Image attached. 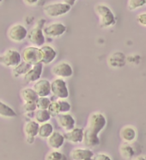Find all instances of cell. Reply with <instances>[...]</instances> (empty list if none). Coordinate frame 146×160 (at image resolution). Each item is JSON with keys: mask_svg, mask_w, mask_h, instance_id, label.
Instances as JSON below:
<instances>
[{"mask_svg": "<svg viewBox=\"0 0 146 160\" xmlns=\"http://www.w3.org/2000/svg\"><path fill=\"white\" fill-rule=\"evenodd\" d=\"M51 100L49 99L48 97H45V98H38L36 100L35 103H36V108L37 109H47L49 105L51 103Z\"/></svg>", "mask_w": 146, "mask_h": 160, "instance_id": "cell-30", "label": "cell"}, {"mask_svg": "<svg viewBox=\"0 0 146 160\" xmlns=\"http://www.w3.org/2000/svg\"><path fill=\"white\" fill-rule=\"evenodd\" d=\"M136 21L139 25L143 27H146V12L140 13L136 17Z\"/></svg>", "mask_w": 146, "mask_h": 160, "instance_id": "cell-34", "label": "cell"}, {"mask_svg": "<svg viewBox=\"0 0 146 160\" xmlns=\"http://www.w3.org/2000/svg\"><path fill=\"white\" fill-rule=\"evenodd\" d=\"M56 117H57V122L59 126L66 132L71 130L76 126V120L70 113L59 114Z\"/></svg>", "mask_w": 146, "mask_h": 160, "instance_id": "cell-12", "label": "cell"}, {"mask_svg": "<svg viewBox=\"0 0 146 160\" xmlns=\"http://www.w3.org/2000/svg\"><path fill=\"white\" fill-rule=\"evenodd\" d=\"M145 4L146 0H127V9L130 11H137Z\"/></svg>", "mask_w": 146, "mask_h": 160, "instance_id": "cell-29", "label": "cell"}, {"mask_svg": "<svg viewBox=\"0 0 146 160\" xmlns=\"http://www.w3.org/2000/svg\"><path fill=\"white\" fill-rule=\"evenodd\" d=\"M20 96L24 102H35L39 98L33 88L22 89L20 91Z\"/></svg>", "mask_w": 146, "mask_h": 160, "instance_id": "cell-23", "label": "cell"}, {"mask_svg": "<svg viewBox=\"0 0 146 160\" xmlns=\"http://www.w3.org/2000/svg\"><path fill=\"white\" fill-rule=\"evenodd\" d=\"M95 14L99 18V24L102 28H108L114 26L116 23V18L108 5L104 4H98L95 6Z\"/></svg>", "mask_w": 146, "mask_h": 160, "instance_id": "cell-1", "label": "cell"}, {"mask_svg": "<svg viewBox=\"0 0 146 160\" xmlns=\"http://www.w3.org/2000/svg\"><path fill=\"white\" fill-rule=\"evenodd\" d=\"M52 73L58 78H68L72 76L73 69L71 66L66 61L57 63L52 68Z\"/></svg>", "mask_w": 146, "mask_h": 160, "instance_id": "cell-10", "label": "cell"}, {"mask_svg": "<svg viewBox=\"0 0 146 160\" xmlns=\"http://www.w3.org/2000/svg\"><path fill=\"white\" fill-rule=\"evenodd\" d=\"M66 141L64 134L58 131H53L51 135L46 139V145L50 149L59 150L64 145Z\"/></svg>", "mask_w": 146, "mask_h": 160, "instance_id": "cell-14", "label": "cell"}, {"mask_svg": "<svg viewBox=\"0 0 146 160\" xmlns=\"http://www.w3.org/2000/svg\"><path fill=\"white\" fill-rule=\"evenodd\" d=\"M53 131H54V128L51 122H44L39 126L38 136L41 139H46L53 132Z\"/></svg>", "mask_w": 146, "mask_h": 160, "instance_id": "cell-24", "label": "cell"}, {"mask_svg": "<svg viewBox=\"0 0 146 160\" xmlns=\"http://www.w3.org/2000/svg\"><path fill=\"white\" fill-rule=\"evenodd\" d=\"M119 152L125 160H132L136 156V152L132 144L123 142L119 145Z\"/></svg>", "mask_w": 146, "mask_h": 160, "instance_id": "cell-21", "label": "cell"}, {"mask_svg": "<svg viewBox=\"0 0 146 160\" xmlns=\"http://www.w3.org/2000/svg\"><path fill=\"white\" fill-rule=\"evenodd\" d=\"M23 110L26 113H31L35 112L37 108H36V103L35 102H24L23 103Z\"/></svg>", "mask_w": 146, "mask_h": 160, "instance_id": "cell-33", "label": "cell"}, {"mask_svg": "<svg viewBox=\"0 0 146 160\" xmlns=\"http://www.w3.org/2000/svg\"><path fill=\"white\" fill-rule=\"evenodd\" d=\"M84 160H92V158H87V159H84Z\"/></svg>", "mask_w": 146, "mask_h": 160, "instance_id": "cell-39", "label": "cell"}, {"mask_svg": "<svg viewBox=\"0 0 146 160\" xmlns=\"http://www.w3.org/2000/svg\"><path fill=\"white\" fill-rule=\"evenodd\" d=\"M26 39L32 46L36 48H41L45 44V35L40 25H36L28 31Z\"/></svg>", "mask_w": 146, "mask_h": 160, "instance_id": "cell-8", "label": "cell"}, {"mask_svg": "<svg viewBox=\"0 0 146 160\" xmlns=\"http://www.w3.org/2000/svg\"><path fill=\"white\" fill-rule=\"evenodd\" d=\"M21 62V52L16 49H8L2 55H0V63L10 68H14Z\"/></svg>", "mask_w": 146, "mask_h": 160, "instance_id": "cell-5", "label": "cell"}, {"mask_svg": "<svg viewBox=\"0 0 146 160\" xmlns=\"http://www.w3.org/2000/svg\"><path fill=\"white\" fill-rule=\"evenodd\" d=\"M23 3L28 6H35L38 4L39 0H22Z\"/></svg>", "mask_w": 146, "mask_h": 160, "instance_id": "cell-36", "label": "cell"}, {"mask_svg": "<svg viewBox=\"0 0 146 160\" xmlns=\"http://www.w3.org/2000/svg\"><path fill=\"white\" fill-rule=\"evenodd\" d=\"M51 93L58 99H67L69 98V90L66 80L58 78L51 82Z\"/></svg>", "mask_w": 146, "mask_h": 160, "instance_id": "cell-6", "label": "cell"}, {"mask_svg": "<svg viewBox=\"0 0 146 160\" xmlns=\"http://www.w3.org/2000/svg\"><path fill=\"white\" fill-rule=\"evenodd\" d=\"M2 2H3V0H0V4H1Z\"/></svg>", "mask_w": 146, "mask_h": 160, "instance_id": "cell-40", "label": "cell"}, {"mask_svg": "<svg viewBox=\"0 0 146 160\" xmlns=\"http://www.w3.org/2000/svg\"><path fill=\"white\" fill-rule=\"evenodd\" d=\"M32 67L31 65H29L28 63L22 61L20 64H18L17 66L12 68V72L15 78H19V77H24L26 73L28 72Z\"/></svg>", "mask_w": 146, "mask_h": 160, "instance_id": "cell-26", "label": "cell"}, {"mask_svg": "<svg viewBox=\"0 0 146 160\" xmlns=\"http://www.w3.org/2000/svg\"><path fill=\"white\" fill-rule=\"evenodd\" d=\"M40 48L41 51V64L49 65L54 61L57 57V51L53 47L50 45H43Z\"/></svg>", "mask_w": 146, "mask_h": 160, "instance_id": "cell-17", "label": "cell"}, {"mask_svg": "<svg viewBox=\"0 0 146 160\" xmlns=\"http://www.w3.org/2000/svg\"><path fill=\"white\" fill-rule=\"evenodd\" d=\"M132 160H146V155H138L134 157Z\"/></svg>", "mask_w": 146, "mask_h": 160, "instance_id": "cell-38", "label": "cell"}, {"mask_svg": "<svg viewBox=\"0 0 146 160\" xmlns=\"http://www.w3.org/2000/svg\"><path fill=\"white\" fill-rule=\"evenodd\" d=\"M42 72H43V64L38 63L36 65H34L23 77L24 80L27 83H35L39 79H41Z\"/></svg>", "mask_w": 146, "mask_h": 160, "instance_id": "cell-16", "label": "cell"}, {"mask_svg": "<svg viewBox=\"0 0 146 160\" xmlns=\"http://www.w3.org/2000/svg\"><path fill=\"white\" fill-rule=\"evenodd\" d=\"M71 9V6L63 2L51 3L43 7V11L48 18H59L66 15Z\"/></svg>", "mask_w": 146, "mask_h": 160, "instance_id": "cell-3", "label": "cell"}, {"mask_svg": "<svg viewBox=\"0 0 146 160\" xmlns=\"http://www.w3.org/2000/svg\"><path fill=\"white\" fill-rule=\"evenodd\" d=\"M47 110L50 113L51 116H54L56 117L57 115H59L60 114L59 112V103H58V101H52L51 102V103L49 105L48 108Z\"/></svg>", "mask_w": 146, "mask_h": 160, "instance_id": "cell-32", "label": "cell"}, {"mask_svg": "<svg viewBox=\"0 0 146 160\" xmlns=\"http://www.w3.org/2000/svg\"><path fill=\"white\" fill-rule=\"evenodd\" d=\"M125 63V56L122 52H114L108 57V64L112 68L123 67Z\"/></svg>", "mask_w": 146, "mask_h": 160, "instance_id": "cell-20", "label": "cell"}, {"mask_svg": "<svg viewBox=\"0 0 146 160\" xmlns=\"http://www.w3.org/2000/svg\"><path fill=\"white\" fill-rule=\"evenodd\" d=\"M63 3H65V4H68L70 6H73L75 3L77 2V0H62Z\"/></svg>", "mask_w": 146, "mask_h": 160, "instance_id": "cell-37", "label": "cell"}, {"mask_svg": "<svg viewBox=\"0 0 146 160\" xmlns=\"http://www.w3.org/2000/svg\"><path fill=\"white\" fill-rule=\"evenodd\" d=\"M92 160H112V158L107 153L100 152L94 155V157L92 158Z\"/></svg>", "mask_w": 146, "mask_h": 160, "instance_id": "cell-35", "label": "cell"}, {"mask_svg": "<svg viewBox=\"0 0 146 160\" xmlns=\"http://www.w3.org/2000/svg\"><path fill=\"white\" fill-rule=\"evenodd\" d=\"M45 160H68L67 157L64 153L60 152L58 150H51L46 153Z\"/></svg>", "mask_w": 146, "mask_h": 160, "instance_id": "cell-28", "label": "cell"}, {"mask_svg": "<svg viewBox=\"0 0 146 160\" xmlns=\"http://www.w3.org/2000/svg\"><path fill=\"white\" fill-rule=\"evenodd\" d=\"M22 59L31 66L41 63V51L40 48L28 46L22 49L21 53Z\"/></svg>", "mask_w": 146, "mask_h": 160, "instance_id": "cell-4", "label": "cell"}, {"mask_svg": "<svg viewBox=\"0 0 146 160\" xmlns=\"http://www.w3.org/2000/svg\"><path fill=\"white\" fill-rule=\"evenodd\" d=\"M107 118L101 112H93L88 118L87 126L85 129L94 134L99 135V133L106 128Z\"/></svg>", "mask_w": 146, "mask_h": 160, "instance_id": "cell-2", "label": "cell"}, {"mask_svg": "<svg viewBox=\"0 0 146 160\" xmlns=\"http://www.w3.org/2000/svg\"><path fill=\"white\" fill-rule=\"evenodd\" d=\"M7 35L11 41L17 42V43H20L27 38L28 29L23 24L16 23V24L11 25L7 31Z\"/></svg>", "mask_w": 146, "mask_h": 160, "instance_id": "cell-7", "label": "cell"}, {"mask_svg": "<svg viewBox=\"0 0 146 160\" xmlns=\"http://www.w3.org/2000/svg\"><path fill=\"white\" fill-rule=\"evenodd\" d=\"M82 143H84V145L87 148H91V147L97 146L100 144V139H99L98 135L89 132L87 129L84 128V139H83V142Z\"/></svg>", "mask_w": 146, "mask_h": 160, "instance_id": "cell-22", "label": "cell"}, {"mask_svg": "<svg viewBox=\"0 0 146 160\" xmlns=\"http://www.w3.org/2000/svg\"><path fill=\"white\" fill-rule=\"evenodd\" d=\"M33 89L39 98L48 97L51 94V82L47 79H39L35 82Z\"/></svg>", "mask_w": 146, "mask_h": 160, "instance_id": "cell-13", "label": "cell"}, {"mask_svg": "<svg viewBox=\"0 0 146 160\" xmlns=\"http://www.w3.org/2000/svg\"><path fill=\"white\" fill-rule=\"evenodd\" d=\"M119 137L123 142L132 144L135 142L138 138V131L133 126L125 125L119 130Z\"/></svg>", "mask_w": 146, "mask_h": 160, "instance_id": "cell-11", "label": "cell"}, {"mask_svg": "<svg viewBox=\"0 0 146 160\" xmlns=\"http://www.w3.org/2000/svg\"><path fill=\"white\" fill-rule=\"evenodd\" d=\"M44 35L47 37L51 38H57L63 35L66 31V26L62 22H51L49 24L46 25L44 28H42Z\"/></svg>", "mask_w": 146, "mask_h": 160, "instance_id": "cell-9", "label": "cell"}, {"mask_svg": "<svg viewBox=\"0 0 146 160\" xmlns=\"http://www.w3.org/2000/svg\"><path fill=\"white\" fill-rule=\"evenodd\" d=\"M39 126L40 124L35 121H29V122H26V124L24 125L23 131H24L25 135L27 137V141L30 144L34 142L35 137L38 135Z\"/></svg>", "mask_w": 146, "mask_h": 160, "instance_id": "cell-18", "label": "cell"}, {"mask_svg": "<svg viewBox=\"0 0 146 160\" xmlns=\"http://www.w3.org/2000/svg\"><path fill=\"white\" fill-rule=\"evenodd\" d=\"M17 116V113L11 106L0 100V117L3 118H14Z\"/></svg>", "mask_w": 146, "mask_h": 160, "instance_id": "cell-25", "label": "cell"}, {"mask_svg": "<svg viewBox=\"0 0 146 160\" xmlns=\"http://www.w3.org/2000/svg\"><path fill=\"white\" fill-rule=\"evenodd\" d=\"M64 137L66 141L71 144H80L84 139V129L81 128H74L70 131L64 133Z\"/></svg>", "mask_w": 146, "mask_h": 160, "instance_id": "cell-15", "label": "cell"}, {"mask_svg": "<svg viewBox=\"0 0 146 160\" xmlns=\"http://www.w3.org/2000/svg\"><path fill=\"white\" fill-rule=\"evenodd\" d=\"M58 103H59V112L60 114H65V113H69L71 106L70 102L66 99H58Z\"/></svg>", "mask_w": 146, "mask_h": 160, "instance_id": "cell-31", "label": "cell"}, {"mask_svg": "<svg viewBox=\"0 0 146 160\" xmlns=\"http://www.w3.org/2000/svg\"><path fill=\"white\" fill-rule=\"evenodd\" d=\"M51 117L52 116L47 109H36L35 111V121L39 124L49 122Z\"/></svg>", "mask_w": 146, "mask_h": 160, "instance_id": "cell-27", "label": "cell"}, {"mask_svg": "<svg viewBox=\"0 0 146 160\" xmlns=\"http://www.w3.org/2000/svg\"><path fill=\"white\" fill-rule=\"evenodd\" d=\"M94 152L90 148H74L70 152V157L72 160H84L92 158L94 157Z\"/></svg>", "mask_w": 146, "mask_h": 160, "instance_id": "cell-19", "label": "cell"}]
</instances>
